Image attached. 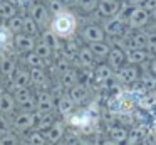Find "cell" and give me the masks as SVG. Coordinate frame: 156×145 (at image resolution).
Instances as JSON below:
<instances>
[{"instance_id":"6da1fadb","label":"cell","mask_w":156,"mask_h":145,"mask_svg":"<svg viewBox=\"0 0 156 145\" xmlns=\"http://www.w3.org/2000/svg\"><path fill=\"white\" fill-rule=\"evenodd\" d=\"M49 27H51L52 32H54L55 36H59L61 39H69V37L76 32V29H77V19H76V15L72 12H69V10H61V12L54 13Z\"/></svg>"},{"instance_id":"7a4b0ae2","label":"cell","mask_w":156,"mask_h":145,"mask_svg":"<svg viewBox=\"0 0 156 145\" xmlns=\"http://www.w3.org/2000/svg\"><path fill=\"white\" fill-rule=\"evenodd\" d=\"M151 15H149V10L146 9L144 5H138V7H133L131 12L128 15V25L134 30H139L149 22Z\"/></svg>"},{"instance_id":"3957f363","label":"cell","mask_w":156,"mask_h":145,"mask_svg":"<svg viewBox=\"0 0 156 145\" xmlns=\"http://www.w3.org/2000/svg\"><path fill=\"white\" fill-rule=\"evenodd\" d=\"M30 17L39 24V27L51 25V10L44 3H32L30 5Z\"/></svg>"},{"instance_id":"277c9868","label":"cell","mask_w":156,"mask_h":145,"mask_svg":"<svg viewBox=\"0 0 156 145\" xmlns=\"http://www.w3.org/2000/svg\"><path fill=\"white\" fill-rule=\"evenodd\" d=\"M35 103H37L35 113H52L54 108H55L54 96H52L49 91H44V90L35 94Z\"/></svg>"},{"instance_id":"5b68a950","label":"cell","mask_w":156,"mask_h":145,"mask_svg":"<svg viewBox=\"0 0 156 145\" xmlns=\"http://www.w3.org/2000/svg\"><path fill=\"white\" fill-rule=\"evenodd\" d=\"M96 10L104 19L119 15V12H121V0H99Z\"/></svg>"},{"instance_id":"8992f818","label":"cell","mask_w":156,"mask_h":145,"mask_svg":"<svg viewBox=\"0 0 156 145\" xmlns=\"http://www.w3.org/2000/svg\"><path fill=\"white\" fill-rule=\"evenodd\" d=\"M81 37H82V40H84L86 44L101 42V40H104L106 32H104V29H102L101 25H94V24H92V25H86L84 29H82Z\"/></svg>"},{"instance_id":"52a82bcc","label":"cell","mask_w":156,"mask_h":145,"mask_svg":"<svg viewBox=\"0 0 156 145\" xmlns=\"http://www.w3.org/2000/svg\"><path fill=\"white\" fill-rule=\"evenodd\" d=\"M102 29H104V32L111 37H121L122 34H124V20L118 15L109 17V19L104 20Z\"/></svg>"},{"instance_id":"ba28073f","label":"cell","mask_w":156,"mask_h":145,"mask_svg":"<svg viewBox=\"0 0 156 145\" xmlns=\"http://www.w3.org/2000/svg\"><path fill=\"white\" fill-rule=\"evenodd\" d=\"M35 121H37L35 111H22V113H19L17 116H15L14 127L20 132H25V130H30L35 125Z\"/></svg>"},{"instance_id":"9c48e42d","label":"cell","mask_w":156,"mask_h":145,"mask_svg":"<svg viewBox=\"0 0 156 145\" xmlns=\"http://www.w3.org/2000/svg\"><path fill=\"white\" fill-rule=\"evenodd\" d=\"M124 46H126V51L128 49H146V46H148V34L141 32V29L129 34L128 39H124Z\"/></svg>"},{"instance_id":"30bf717a","label":"cell","mask_w":156,"mask_h":145,"mask_svg":"<svg viewBox=\"0 0 156 145\" xmlns=\"http://www.w3.org/2000/svg\"><path fill=\"white\" fill-rule=\"evenodd\" d=\"M67 121L76 128H86L91 125L92 121V115L89 110H79V111H72L67 116Z\"/></svg>"},{"instance_id":"8fae6325","label":"cell","mask_w":156,"mask_h":145,"mask_svg":"<svg viewBox=\"0 0 156 145\" xmlns=\"http://www.w3.org/2000/svg\"><path fill=\"white\" fill-rule=\"evenodd\" d=\"M14 44L20 52L27 54V52H30V51L35 49V44L37 42H35L34 36H29V34H25V32H19L14 36Z\"/></svg>"},{"instance_id":"7c38bea8","label":"cell","mask_w":156,"mask_h":145,"mask_svg":"<svg viewBox=\"0 0 156 145\" xmlns=\"http://www.w3.org/2000/svg\"><path fill=\"white\" fill-rule=\"evenodd\" d=\"M44 135H45V138H47L49 143H52V145L59 143V142L64 138V135H66V123H64V121H57V120H55L54 125H52L49 130L44 132Z\"/></svg>"},{"instance_id":"4fadbf2b","label":"cell","mask_w":156,"mask_h":145,"mask_svg":"<svg viewBox=\"0 0 156 145\" xmlns=\"http://www.w3.org/2000/svg\"><path fill=\"white\" fill-rule=\"evenodd\" d=\"M118 78L122 83H136L139 79V67L138 64H128V66H121L118 69Z\"/></svg>"},{"instance_id":"5bb4252c","label":"cell","mask_w":156,"mask_h":145,"mask_svg":"<svg viewBox=\"0 0 156 145\" xmlns=\"http://www.w3.org/2000/svg\"><path fill=\"white\" fill-rule=\"evenodd\" d=\"M106 59H108V64L112 69H119L126 63V52L121 46H114V47H111V51H109Z\"/></svg>"},{"instance_id":"9a60e30c","label":"cell","mask_w":156,"mask_h":145,"mask_svg":"<svg viewBox=\"0 0 156 145\" xmlns=\"http://www.w3.org/2000/svg\"><path fill=\"white\" fill-rule=\"evenodd\" d=\"M15 106H17L15 98L12 96L10 93H7V91H2V93H0V113L10 115L15 111Z\"/></svg>"},{"instance_id":"2e32d148","label":"cell","mask_w":156,"mask_h":145,"mask_svg":"<svg viewBox=\"0 0 156 145\" xmlns=\"http://www.w3.org/2000/svg\"><path fill=\"white\" fill-rule=\"evenodd\" d=\"M148 57H149L148 49H128V52H126V61L129 64H143L148 61Z\"/></svg>"},{"instance_id":"e0dca14e","label":"cell","mask_w":156,"mask_h":145,"mask_svg":"<svg viewBox=\"0 0 156 145\" xmlns=\"http://www.w3.org/2000/svg\"><path fill=\"white\" fill-rule=\"evenodd\" d=\"M32 83V78H30V71L27 69H17L12 78V86L14 88H29Z\"/></svg>"},{"instance_id":"ac0fdd59","label":"cell","mask_w":156,"mask_h":145,"mask_svg":"<svg viewBox=\"0 0 156 145\" xmlns=\"http://www.w3.org/2000/svg\"><path fill=\"white\" fill-rule=\"evenodd\" d=\"M15 71H17V63H15L14 57H10V56L0 57V74L2 76L10 78L15 74Z\"/></svg>"},{"instance_id":"d6986e66","label":"cell","mask_w":156,"mask_h":145,"mask_svg":"<svg viewBox=\"0 0 156 145\" xmlns=\"http://www.w3.org/2000/svg\"><path fill=\"white\" fill-rule=\"evenodd\" d=\"M87 94H89L87 88H86L84 84H81V83H77V84H74L72 88H69V96H71V100L74 101L76 105L84 103L86 98H87Z\"/></svg>"},{"instance_id":"ffe728a7","label":"cell","mask_w":156,"mask_h":145,"mask_svg":"<svg viewBox=\"0 0 156 145\" xmlns=\"http://www.w3.org/2000/svg\"><path fill=\"white\" fill-rule=\"evenodd\" d=\"M112 76H114V69H112L108 63L96 66V69H94L96 81H99V83H106V81H111Z\"/></svg>"},{"instance_id":"44dd1931","label":"cell","mask_w":156,"mask_h":145,"mask_svg":"<svg viewBox=\"0 0 156 145\" xmlns=\"http://www.w3.org/2000/svg\"><path fill=\"white\" fill-rule=\"evenodd\" d=\"M55 106H57V110H59V113L62 115V116H66L67 118L69 115L74 111V108H76V103L71 100V96L69 94H66V96H61L57 100V103H55Z\"/></svg>"},{"instance_id":"7402d4cb","label":"cell","mask_w":156,"mask_h":145,"mask_svg":"<svg viewBox=\"0 0 156 145\" xmlns=\"http://www.w3.org/2000/svg\"><path fill=\"white\" fill-rule=\"evenodd\" d=\"M94 54H92V51L89 49V46H84V47H79L77 51V61L81 66L84 67H91L92 64H94Z\"/></svg>"},{"instance_id":"603a6c76","label":"cell","mask_w":156,"mask_h":145,"mask_svg":"<svg viewBox=\"0 0 156 145\" xmlns=\"http://www.w3.org/2000/svg\"><path fill=\"white\" fill-rule=\"evenodd\" d=\"M87 46H89V49L92 51L96 59H106L109 51H111V46L106 44L104 40H101V42H92V44H87Z\"/></svg>"},{"instance_id":"cb8c5ba5","label":"cell","mask_w":156,"mask_h":145,"mask_svg":"<svg viewBox=\"0 0 156 145\" xmlns=\"http://www.w3.org/2000/svg\"><path fill=\"white\" fill-rule=\"evenodd\" d=\"M35 115H37L35 125H37V130H41V132L49 130L55 121V118L52 116V113H35Z\"/></svg>"},{"instance_id":"d4e9b609","label":"cell","mask_w":156,"mask_h":145,"mask_svg":"<svg viewBox=\"0 0 156 145\" xmlns=\"http://www.w3.org/2000/svg\"><path fill=\"white\" fill-rule=\"evenodd\" d=\"M14 15H17V5H14L9 0H0V19H12Z\"/></svg>"},{"instance_id":"484cf974","label":"cell","mask_w":156,"mask_h":145,"mask_svg":"<svg viewBox=\"0 0 156 145\" xmlns=\"http://www.w3.org/2000/svg\"><path fill=\"white\" fill-rule=\"evenodd\" d=\"M77 83H79V74L76 73L74 69H71V67L61 74V84L64 88H67V90L72 88L74 84H77Z\"/></svg>"},{"instance_id":"4316f807","label":"cell","mask_w":156,"mask_h":145,"mask_svg":"<svg viewBox=\"0 0 156 145\" xmlns=\"http://www.w3.org/2000/svg\"><path fill=\"white\" fill-rule=\"evenodd\" d=\"M14 98H15V101L22 106V105H25L27 101H30L32 98H34V94H32V91L29 90V88H15Z\"/></svg>"},{"instance_id":"83f0119b","label":"cell","mask_w":156,"mask_h":145,"mask_svg":"<svg viewBox=\"0 0 156 145\" xmlns=\"http://www.w3.org/2000/svg\"><path fill=\"white\" fill-rule=\"evenodd\" d=\"M59 39L61 37L59 36H55L54 32H52L51 29L47 30V32H44L42 34V40H44L47 46H51V49L52 51H57V49H61V42H59Z\"/></svg>"},{"instance_id":"f1b7e54d","label":"cell","mask_w":156,"mask_h":145,"mask_svg":"<svg viewBox=\"0 0 156 145\" xmlns=\"http://www.w3.org/2000/svg\"><path fill=\"white\" fill-rule=\"evenodd\" d=\"M7 27L12 34H19L24 30V17L20 15H14L12 19L7 20Z\"/></svg>"},{"instance_id":"f546056e","label":"cell","mask_w":156,"mask_h":145,"mask_svg":"<svg viewBox=\"0 0 156 145\" xmlns=\"http://www.w3.org/2000/svg\"><path fill=\"white\" fill-rule=\"evenodd\" d=\"M143 140H144V130L143 128H134V130L129 132L126 143L128 145H141Z\"/></svg>"},{"instance_id":"4dcf8cb0","label":"cell","mask_w":156,"mask_h":145,"mask_svg":"<svg viewBox=\"0 0 156 145\" xmlns=\"http://www.w3.org/2000/svg\"><path fill=\"white\" fill-rule=\"evenodd\" d=\"M44 57H41L35 51H30V52H27V56H25V63H27L29 67H44Z\"/></svg>"},{"instance_id":"1f68e13d","label":"cell","mask_w":156,"mask_h":145,"mask_svg":"<svg viewBox=\"0 0 156 145\" xmlns=\"http://www.w3.org/2000/svg\"><path fill=\"white\" fill-rule=\"evenodd\" d=\"M109 133H111V138H112V140L119 142V143H124V142L128 140V135H129V132L126 130L124 127H112Z\"/></svg>"},{"instance_id":"d6a6232c","label":"cell","mask_w":156,"mask_h":145,"mask_svg":"<svg viewBox=\"0 0 156 145\" xmlns=\"http://www.w3.org/2000/svg\"><path fill=\"white\" fill-rule=\"evenodd\" d=\"M22 32H25V34H29V36H34L35 37L39 34V24L35 22L30 15L24 17V30H22Z\"/></svg>"},{"instance_id":"836d02e7","label":"cell","mask_w":156,"mask_h":145,"mask_svg":"<svg viewBox=\"0 0 156 145\" xmlns=\"http://www.w3.org/2000/svg\"><path fill=\"white\" fill-rule=\"evenodd\" d=\"M10 40H14V37H12V32L9 30V27H0V52L7 49Z\"/></svg>"},{"instance_id":"e575fe53","label":"cell","mask_w":156,"mask_h":145,"mask_svg":"<svg viewBox=\"0 0 156 145\" xmlns=\"http://www.w3.org/2000/svg\"><path fill=\"white\" fill-rule=\"evenodd\" d=\"M29 143L30 145H47V138H45L44 132H41V130L32 132L29 135Z\"/></svg>"},{"instance_id":"d590c367","label":"cell","mask_w":156,"mask_h":145,"mask_svg":"<svg viewBox=\"0 0 156 145\" xmlns=\"http://www.w3.org/2000/svg\"><path fill=\"white\" fill-rule=\"evenodd\" d=\"M77 2V7L86 13H91L92 10L98 9V2L99 0H76Z\"/></svg>"},{"instance_id":"8d00e7d4","label":"cell","mask_w":156,"mask_h":145,"mask_svg":"<svg viewBox=\"0 0 156 145\" xmlns=\"http://www.w3.org/2000/svg\"><path fill=\"white\" fill-rule=\"evenodd\" d=\"M35 52L39 54L41 57H44V59H49V57L52 56V49H51V46H47V44L44 42V40H41V42H37L35 44Z\"/></svg>"},{"instance_id":"74e56055","label":"cell","mask_w":156,"mask_h":145,"mask_svg":"<svg viewBox=\"0 0 156 145\" xmlns=\"http://www.w3.org/2000/svg\"><path fill=\"white\" fill-rule=\"evenodd\" d=\"M141 81H143V88H144L146 91H154L156 90V76L153 73L144 74V76L141 78Z\"/></svg>"},{"instance_id":"f35d334b","label":"cell","mask_w":156,"mask_h":145,"mask_svg":"<svg viewBox=\"0 0 156 145\" xmlns=\"http://www.w3.org/2000/svg\"><path fill=\"white\" fill-rule=\"evenodd\" d=\"M30 78L34 84H42L45 81V74L42 67H30Z\"/></svg>"},{"instance_id":"ab89813d","label":"cell","mask_w":156,"mask_h":145,"mask_svg":"<svg viewBox=\"0 0 156 145\" xmlns=\"http://www.w3.org/2000/svg\"><path fill=\"white\" fill-rule=\"evenodd\" d=\"M10 130H12V123L7 120V116L2 113L0 115V137L5 135V133H10Z\"/></svg>"},{"instance_id":"60d3db41","label":"cell","mask_w":156,"mask_h":145,"mask_svg":"<svg viewBox=\"0 0 156 145\" xmlns=\"http://www.w3.org/2000/svg\"><path fill=\"white\" fill-rule=\"evenodd\" d=\"M0 145H19V138L14 133H5L0 137Z\"/></svg>"},{"instance_id":"b9f144b4","label":"cell","mask_w":156,"mask_h":145,"mask_svg":"<svg viewBox=\"0 0 156 145\" xmlns=\"http://www.w3.org/2000/svg\"><path fill=\"white\" fill-rule=\"evenodd\" d=\"M47 9L51 10L52 13H57V12H61V10H64V3H62L61 0H49Z\"/></svg>"},{"instance_id":"7bdbcfd3","label":"cell","mask_w":156,"mask_h":145,"mask_svg":"<svg viewBox=\"0 0 156 145\" xmlns=\"http://www.w3.org/2000/svg\"><path fill=\"white\" fill-rule=\"evenodd\" d=\"M146 49H148L149 52L156 54V32L148 34V46H146Z\"/></svg>"},{"instance_id":"ee69618b","label":"cell","mask_w":156,"mask_h":145,"mask_svg":"<svg viewBox=\"0 0 156 145\" xmlns=\"http://www.w3.org/2000/svg\"><path fill=\"white\" fill-rule=\"evenodd\" d=\"M64 145H79L81 143V138L77 137V135H74V133H67V135H64Z\"/></svg>"},{"instance_id":"f6af8a7d","label":"cell","mask_w":156,"mask_h":145,"mask_svg":"<svg viewBox=\"0 0 156 145\" xmlns=\"http://www.w3.org/2000/svg\"><path fill=\"white\" fill-rule=\"evenodd\" d=\"M126 2H128V5H131V7H138V5H144L146 0H126Z\"/></svg>"},{"instance_id":"bcb514c9","label":"cell","mask_w":156,"mask_h":145,"mask_svg":"<svg viewBox=\"0 0 156 145\" xmlns=\"http://www.w3.org/2000/svg\"><path fill=\"white\" fill-rule=\"evenodd\" d=\"M149 73H153L156 76V57L151 61V63H149Z\"/></svg>"},{"instance_id":"7dc6e473","label":"cell","mask_w":156,"mask_h":145,"mask_svg":"<svg viewBox=\"0 0 156 145\" xmlns=\"http://www.w3.org/2000/svg\"><path fill=\"white\" fill-rule=\"evenodd\" d=\"M79 145H98V143L92 142V140H89V138H81V143Z\"/></svg>"},{"instance_id":"c3c4849f","label":"cell","mask_w":156,"mask_h":145,"mask_svg":"<svg viewBox=\"0 0 156 145\" xmlns=\"http://www.w3.org/2000/svg\"><path fill=\"white\" fill-rule=\"evenodd\" d=\"M101 145H121L119 142H116V140H112V138H108V140H104Z\"/></svg>"},{"instance_id":"681fc988","label":"cell","mask_w":156,"mask_h":145,"mask_svg":"<svg viewBox=\"0 0 156 145\" xmlns=\"http://www.w3.org/2000/svg\"><path fill=\"white\" fill-rule=\"evenodd\" d=\"M149 15H151V19L156 20V7H153V9L149 10Z\"/></svg>"},{"instance_id":"f907efd6","label":"cell","mask_w":156,"mask_h":145,"mask_svg":"<svg viewBox=\"0 0 156 145\" xmlns=\"http://www.w3.org/2000/svg\"><path fill=\"white\" fill-rule=\"evenodd\" d=\"M19 145H30V143H29V142H25V143H19Z\"/></svg>"},{"instance_id":"816d5d0a","label":"cell","mask_w":156,"mask_h":145,"mask_svg":"<svg viewBox=\"0 0 156 145\" xmlns=\"http://www.w3.org/2000/svg\"><path fill=\"white\" fill-rule=\"evenodd\" d=\"M154 145H156V142H154Z\"/></svg>"}]
</instances>
